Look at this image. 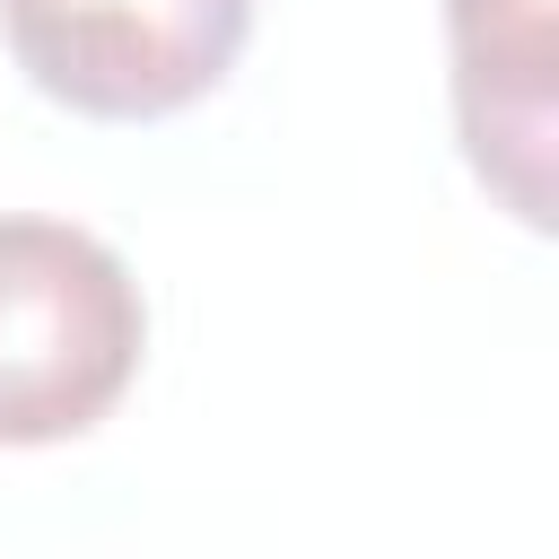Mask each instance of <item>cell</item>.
Returning a JSON list of instances; mask_svg holds the SVG:
<instances>
[{
    "mask_svg": "<svg viewBox=\"0 0 559 559\" xmlns=\"http://www.w3.org/2000/svg\"><path fill=\"white\" fill-rule=\"evenodd\" d=\"M148 341L140 280L70 218H0V445L87 437Z\"/></svg>",
    "mask_w": 559,
    "mask_h": 559,
    "instance_id": "6da1fadb",
    "label": "cell"
},
{
    "mask_svg": "<svg viewBox=\"0 0 559 559\" xmlns=\"http://www.w3.org/2000/svg\"><path fill=\"white\" fill-rule=\"evenodd\" d=\"M0 35L52 105L157 122L236 70L253 0H0Z\"/></svg>",
    "mask_w": 559,
    "mask_h": 559,
    "instance_id": "7a4b0ae2",
    "label": "cell"
},
{
    "mask_svg": "<svg viewBox=\"0 0 559 559\" xmlns=\"http://www.w3.org/2000/svg\"><path fill=\"white\" fill-rule=\"evenodd\" d=\"M454 122L480 183L550 227V0H445Z\"/></svg>",
    "mask_w": 559,
    "mask_h": 559,
    "instance_id": "3957f363",
    "label": "cell"
}]
</instances>
